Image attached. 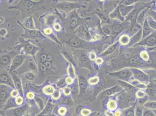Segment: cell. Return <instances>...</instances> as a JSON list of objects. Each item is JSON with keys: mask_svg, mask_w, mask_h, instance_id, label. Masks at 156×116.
I'll list each match as a JSON object with an SVG mask.
<instances>
[{"mask_svg": "<svg viewBox=\"0 0 156 116\" xmlns=\"http://www.w3.org/2000/svg\"><path fill=\"white\" fill-rule=\"evenodd\" d=\"M27 103H25L21 106L10 109L7 111V116H24L29 108Z\"/></svg>", "mask_w": 156, "mask_h": 116, "instance_id": "obj_1", "label": "cell"}, {"mask_svg": "<svg viewBox=\"0 0 156 116\" xmlns=\"http://www.w3.org/2000/svg\"><path fill=\"white\" fill-rule=\"evenodd\" d=\"M108 74L112 76L119 79L122 80L128 81L131 78L132 73L130 69L127 68L118 72L109 73Z\"/></svg>", "mask_w": 156, "mask_h": 116, "instance_id": "obj_2", "label": "cell"}, {"mask_svg": "<svg viewBox=\"0 0 156 116\" xmlns=\"http://www.w3.org/2000/svg\"><path fill=\"white\" fill-rule=\"evenodd\" d=\"M130 69L133 72L134 77L137 80L141 82H149V77L141 70L134 68H131Z\"/></svg>", "mask_w": 156, "mask_h": 116, "instance_id": "obj_3", "label": "cell"}, {"mask_svg": "<svg viewBox=\"0 0 156 116\" xmlns=\"http://www.w3.org/2000/svg\"><path fill=\"white\" fill-rule=\"evenodd\" d=\"M54 110V105L50 99L47 101L44 108L36 116H48L51 114Z\"/></svg>", "mask_w": 156, "mask_h": 116, "instance_id": "obj_4", "label": "cell"}, {"mask_svg": "<svg viewBox=\"0 0 156 116\" xmlns=\"http://www.w3.org/2000/svg\"><path fill=\"white\" fill-rule=\"evenodd\" d=\"M156 33L154 32L153 34L144 39L143 41L138 43L137 45H145L149 46H153L156 45Z\"/></svg>", "mask_w": 156, "mask_h": 116, "instance_id": "obj_5", "label": "cell"}, {"mask_svg": "<svg viewBox=\"0 0 156 116\" xmlns=\"http://www.w3.org/2000/svg\"><path fill=\"white\" fill-rule=\"evenodd\" d=\"M58 8L64 11H70L73 9L80 7V5L77 3L63 2L59 4L58 5Z\"/></svg>", "mask_w": 156, "mask_h": 116, "instance_id": "obj_6", "label": "cell"}, {"mask_svg": "<svg viewBox=\"0 0 156 116\" xmlns=\"http://www.w3.org/2000/svg\"><path fill=\"white\" fill-rule=\"evenodd\" d=\"M121 88H122L119 87V86H116L110 89L106 90L102 94L101 98L103 99L107 98L108 97H109L112 94L115 93L117 92H118V91H120Z\"/></svg>", "mask_w": 156, "mask_h": 116, "instance_id": "obj_7", "label": "cell"}, {"mask_svg": "<svg viewBox=\"0 0 156 116\" xmlns=\"http://www.w3.org/2000/svg\"><path fill=\"white\" fill-rule=\"evenodd\" d=\"M25 59V57L22 56H18L14 59L12 61V65L10 68V71L12 72V71L16 69L17 67L21 65L23 63Z\"/></svg>", "mask_w": 156, "mask_h": 116, "instance_id": "obj_8", "label": "cell"}, {"mask_svg": "<svg viewBox=\"0 0 156 116\" xmlns=\"http://www.w3.org/2000/svg\"><path fill=\"white\" fill-rule=\"evenodd\" d=\"M134 6H127L124 5H120L117 8L121 16L123 18L126 16L133 8Z\"/></svg>", "mask_w": 156, "mask_h": 116, "instance_id": "obj_9", "label": "cell"}, {"mask_svg": "<svg viewBox=\"0 0 156 116\" xmlns=\"http://www.w3.org/2000/svg\"><path fill=\"white\" fill-rule=\"evenodd\" d=\"M152 29L148 25L147 20H145L144 24H143V35H142V38L143 39L145 38L149 35L152 33Z\"/></svg>", "mask_w": 156, "mask_h": 116, "instance_id": "obj_10", "label": "cell"}, {"mask_svg": "<svg viewBox=\"0 0 156 116\" xmlns=\"http://www.w3.org/2000/svg\"><path fill=\"white\" fill-rule=\"evenodd\" d=\"M11 57L9 55H4L0 58V68L6 67L10 63Z\"/></svg>", "mask_w": 156, "mask_h": 116, "instance_id": "obj_11", "label": "cell"}, {"mask_svg": "<svg viewBox=\"0 0 156 116\" xmlns=\"http://www.w3.org/2000/svg\"><path fill=\"white\" fill-rule=\"evenodd\" d=\"M34 99L39 110L40 111H42L45 105L44 104V101L40 96L36 94H35V96H34Z\"/></svg>", "mask_w": 156, "mask_h": 116, "instance_id": "obj_12", "label": "cell"}, {"mask_svg": "<svg viewBox=\"0 0 156 116\" xmlns=\"http://www.w3.org/2000/svg\"><path fill=\"white\" fill-rule=\"evenodd\" d=\"M142 35V29L141 28L140 29V30L137 32V33H136L130 39L129 45L130 46L136 43L139 42L141 38Z\"/></svg>", "mask_w": 156, "mask_h": 116, "instance_id": "obj_13", "label": "cell"}, {"mask_svg": "<svg viewBox=\"0 0 156 116\" xmlns=\"http://www.w3.org/2000/svg\"><path fill=\"white\" fill-rule=\"evenodd\" d=\"M79 84L80 92L83 91L87 87V83L86 79L83 77H79Z\"/></svg>", "mask_w": 156, "mask_h": 116, "instance_id": "obj_14", "label": "cell"}, {"mask_svg": "<svg viewBox=\"0 0 156 116\" xmlns=\"http://www.w3.org/2000/svg\"><path fill=\"white\" fill-rule=\"evenodd\" d=\"M66 42L71 46L77 47L80 46L81 44V41L79 39L76 38L70 39Z\"/></svg>", "mask_w": 156, "mask_h": 116, "instance_id": "obj_15", "label": "cell"}, {"mask_svg": "<svg viewBox=\"0 0 156 116\" xmlns=\"http://www.w3.org/2000/svg\"><path fill=\"white\" fill-rule=\"evenodd\" d=\"M147 9H144L141 10V11L139 12V14L137 16L136 20L138 23L142 25L144 21V18H145V15L146 11Z\"/></svg>", "mask_w": 156, "mask_h": 116, "instance_id": "obj_16", "label": "cell"}, {"mask_svg": "<svg viewBox=\"0 0 156 116\" xmlns=\"http://www.w3.org/2000/svg\"><path fill=\"white\" fill-rule=\"evenodd\" d=\"M56 90L51 86H46L43 88V92L44 94L47 95H52Z\"/></svg>", "mask_w": 156, "mask_h": 116, "instance_id": "obj_17", "label": "cell"}, {"mask_svg": "<svg viewBox=\"0 0 156 116\" xmlns=\"http://www.w3.org/2000/svg\"><path fill=\"white\" fill-rule=\"evenodd\" d=\"M18 107L15 103V98L11 97L8 100L7 104H6V108L10 109L12 108H16Z\"/></svg>", "mask_w": 156, "mask_h": 116, "instance_id": "obj_18", "label": "cell"}, {"mask_svg": "<svg viewBox=\"0 0 156 116\" xmlns=\"http://www.w3.org/2000/svg\"><path fill=\"white\" fill-rule=\"evenodd\" d=\"M137 12H136V10H134L129 14L127 18V20L131 21L132 23H135L137 18Z\"/></svg>", "mask_w": 156, "mask_h": 116, "instance_id": "obj_19", "label": "cell"}, {"mask_svg": "<svg viewBox=\"0 0 156 116\" xmlns=\"http://www.w3.org/2000/svg\"><path fill=\"white\" fill-rule=\"evenodd\" d=\"M118 44V43L116 42L111 45V46H110L105 52H104L102 54H101V55L103 56L106 55L108 54L112 53L116 48Z\"/></svg>", "mask_w": 156, "mask_h": 116, "instance_id": "obj_20", "label": "cell"}, {"mask_svg": "<svg viewBox=\"0 0 156 116\" xmlns=\"http://www.w3.org/2000/svg\"><path fill=\"white\" fill-rule=\"evenodd\" d=\"M130 83L133 86L139 89H146V86L137 80H133L130 82Z\"/></svg>", "mask_w": 156, "mask_h": 116, "instance_id": "obj_21", "label": "cell"}, {"mask_svg": "<svg viewBox=\"0 0 156 116\" xmlns=\"http://www.w3.org/2000/svg\"><path fill=\"white\" fill-rule=\"evenodd\" d=\"M117 106V103L116 101L114 100H110L107 103V107L110 111H114L116 109Z\"/></svg>", "mask_w": 156, "mask_h": 116, "instance_id": "obj_22", "label": "cell"}, {"mask_svg": "<svg viewBox=\"0 0 156 116\" xmlns=\"http://www.w3.org/2000/svg\"><path fill=\"white\" fill-rule=\"evenodd\" d=\"M143 106L149 109H156V101H147L143 105Z\"/></svg>", "mask_w": 156, "mask_h": 116, "instance_id": "obj_23", "label": "cell"}, {"mask_svg": "<svg viewBox=\"0 0 156 116\" xmlns=\"http://www.w3.org/2000/svg\"><path fill=\"white\" fill-rule=\"evenodd\" d=\"M134 107L125 109L123 111L124 116H135Z\"/></svg>", "mask_w": 156, "mask_h": 116, "instance_id": "obj_24", "label": "cell"}, {"mask_svg": "<svg viewBox=\"0 0 156 116\" xmlns=\"http://www.w3.org/2000/svg\"><path fill=\"white\" fill-rule=\"evenodd\" d=\"M58 113L56 115L58 116H65L67 113V109L64 106H61L57 109Z\"/></svg>", "mask_w": 156, "mask_h": 116, "instance_id": "obj_25", "label": "cell"}, {"mask_svg": "<svg viewBox=\"0 0 156 116\" xmlns=\"http://www.w3.org/2000/svg\"><path fill=\"white\" fill-rule=\"evenodd\" d=\"M130 62L131 64L133 65H141L142 64L141 61L137 56L132 58L130 60Z\"/></svg>", "mask_w": 156, "mask_h": 116, "instance_id": "obj_26", "label": "cell"}, {"mask_svg": "<svg viewBox=\"0 0 156 116\" xmlns=\"http://www.w3.org/2000/svg\"><path fill=\"white\" fill-rule=\"evenodd\" d=\"M15 101L16 105H17V106L18 107L22 105L25 103L24 102V97L20 95L18 96L16 98H15Z\"/></svg>", "mask_w": 156, "mask_h": 116, "instance_id": "obj_27", "label": "cell"}, {"mask_svg": "<svg viewBox=\"0 0 156 116\" xmlns=\"http://www.w3.org/2000/svg\"><path fill=\"white\" fill-rule=\"evenodd\" d=\"M143 116H156V115L151 109L146 108L143 111Z\"/></svg>", "mask_w": 156, "mask_h": 116, "instance_id": "obj_28", "label": "cell"}, {"mask_svg": "<svg viewBox=\"0 0 156 116\" xmlns=\"http://www.w3.org/2000/svg\"><path fill=\"white\" fill-rule=\"evenodd\" d=\"M146 92L149 95L152 96L154 93V88L151 84H150L148 85L146 88Z\"/></svg>", "mask_w": 156, "mask_h": 116, "instance_id": "obj_29", "label": "cell"}, {"mask_svg": "<svg viewBox=\"0 0 156 116\" xmlns=\"http://www.w3.org/2000/svg\"><path fill=\"white\" fill-rule=\"evenodd\" d=\"M119 82L121 84V85H122V86L124 88H125L127 89L131 90V91H132L133 90L134 91L135 88H134V86H133L131 84H129L128 83H127L125 82H124V81H119Z\"/></svg>", "mask_w": 156, "mask_h": 116, "instance_id": "obj_30", "label": "cell"}, {"mask_svg": "<svg viewBox=\"0 0 156 116\" xmlns=\"http://www.w3.org/2000/svg\"><path fill=\"white\" fill-rule=\"evenodd\" d=\"M24 77H25V78L26 79L30 81L34 80L35 78V75L33 73L31 72L27 73V74H25Z\"/></svg>", "mask_w": 156, "mask_h": 116, "instance_id": "obj_31", "label": "cell"}, {"mask_svg": "<svg viewBox=\"0 0 156 116\" xmlns=\"http://www.w3.org/2000/svg\"><path fill=\"white\" fill-rule=\"evenodd\" d=\"M63 93H62V95L65 96H68L71 95L72 94L71 88L69 87H65L63 89Z\"/></svg>", "mask_w": 156, "mask_h": 116, "instance_id": "obj_32", "label": "cell"}, {"mask_svg": "<svg viewBox=\"0 0 156 116\" xmlns=\"http://www.w3.org/2000/svg\"><path fill=\"white\" fill-rule=\"evenodd\" d=\"M147 22H148V25L151 28H153L154 29H156V22L155 21H154L152 18H149L148 19V21H147Z\"/></svg>", "mask_w": 156, "mask_h": 116, "instance_id": "obj_33", "label": "cell"}, {"mask_svg": "<svg viewBox=\"0 0 156 116\" xmlns=\"http://www.w3.org/2000/svg\"><path fill=\"white\" fill-rule=\"evenodd\" d=\"M99 81V79L97 77H92L89 80V82L91 85H95L97 84Z\"/></svg>", "mask_w": 156, "mask_h": 116, "instance_id": "obj_34", "label": "cell"}, {"mask_svg": "<svg viewBox=\"0 0 156 116\" xmlns=\"http://www.w3.org/2000/svg\"><path fill=\"white\" fill-rule=\"evenodd\" d=\"M61 95V94L60 91L56 90L54 92L51 96H52V98L55 100H58L60 99Z\"/></svg>", "mask_w": 156, "mask_h": 116, "instance_id": "obj_35", "label": "cell"}, {"mask_svg": "<svg viewBox=\"0 0 156 116\" xmlns=\"http://www.w3.org/2000/svg\"><path fill=\"white\" fill-rule=\"evenodd\" d=\"M120 41L123 44L126 45L129 42V39L128 36L124 35L121 37Z\"/></svg>", "mask_w": 156, "mask_h": 116, "instance_id": "obj_36", "label": "cell"}, {"mask_svg": "<svg viewBox=\"0 0 156 116\" xmlns=\"http://www.w3.org/2000/svg\"><path fill=\"white\" fill-rule=\"evenodd\" d=\"M113 30L114 33H118L122 30V27L120 25H114L113 26Z\"/></svg>", "mask_w": 156, "mask_h": 116, "instance_id": "obj_37", "label": "cell"}, {"mask_svg": "<svg viewBox=\"0 0 156 116\" xmlns=\"http://www.w3.org/2000/svg\"><path fill=\"white\" fill-rule=\"evenodd\" d=\"M149 99V96L148 95H146L144 97L141 98H139L138 99V102L140 104H143L148 101Z\"/></svg>", "mask_w": 156, "mask_h": 116, "instance_id": "obj_38", "label": "cell"}, {"mask_svg": "<svg viewBox=\"0 0 156 116\" xmlns=\"http://www.w3.org/2000/svg\"><path fill=\"white\" fill-rule=\"evenodd\" d=\"M91 111L89 109L83 108L81 111V114L83 116H88L91 114Z\"/></svg>", "mask_w": 156, "mask_h": 116, "instance_id": "obj_39", "label": "cell"}, {"mask_svg": "<svg viewBox=\"0 0 156 116\" xmlns=\"http://www.w3.org/2000/svg\"><path fill=\"white\" fill-rule=\"evenodd\" d=\"M143 111L142 108L137 107L135 111V116H143Z\"/></svg>", "mask_w": 156, "mask_h": 116, "instance_id": "obj_40", "label": "cell"}, {"mask_svg": "<svg viewBox=\"0 0 156 116\" xmlns=\"http://www.w3.org/2000/svg\"><path fill=\"white\" fill-rule=\"evenodd\" d=\"M146 95V94L144 92L141 91H137L136 93V97L139 99L144 97Z\"/></svg>", "mask_w": 156, "mask_h": 116, "instance_id": "obj_41", "label": "cell"}, {"mask_svg": "<svg viewBox=\"0 0 156 116\" xmlns=\"http://www.w3.org/2000/svg\"><path fill=\"white\" fill-rule=\"evenodd\" d=\"M30 35L32 37H37L40 36L41 33L40 32L37 31H30Z\"/></svg>", "mask_w": 156, "mask_h": 116, "instance_id": "obj_42", "label": "cell"}, {"mask_svg": "<svg viewBox=\"0 0 156 116\" xmlns=\"http://www.w3.org/2000/svg\"><path fill=\"white\" fill-rule=\"evenodd\" d=\"M78 22L77 18L76 17H73L71 18V20H70V23L72 27H74L76 25H77Z\"/></svg>", "mask_w": 156, "mask_h": 116, "instance_id": "obj_43", "label": "cell"}, {"mask_svg": "<svg viewBox=\"0 0 156 116\" xmlns=\"http://www.w3.org/2000/svg\"><path fill=\"white\" fill-rule=\"evenodd\" d=\"M63 54V55H64L66 58L68 60L71 62H72V63L73 62V57H72V56L71 55V54H70L69 53H66V52H65V53L64 52Z\"/></svg>", "mask_w": 156, "mask_h": 116, "instance_id": "obj_44", "label": "cell"}, {"mask_svg": "<svg viewBox=\"0 0 156 116\" xmlns=\"http://www.w3.org/2000/svg\"><path fill=\"white\" fill-rule=\"evenodd\" d=\"M26 26L27 27H29L30 28H33V23L32 22V20L31 19H29L28 20L27 22H26Z\"/></svg>", "mask_w": 156, "mask_h": 116, "instance_id": "obj_45", "label": "cell"}, {"mask_svg": "<svg viewBox=\"0 0 156 116\" xmlns=\"http://www.w3.org/2000/svg\"><path fill=\"white\" fill-rule=\"evenodd\" d=\"M82 62V63L84 64H86L88 63L89 62V59L88 58L86 57L85 55H82V56L81 59Z\"/></svg>", "mask_w": 156, "mask_h": 116, "instance_id": "obj_46", "label": "cell"}, {"mask_svg": "<svg viewBox=\"0 0 156 116\" xmlns=\"http://www.w3.org/2000/svg\"><path fill=\"white\" fill-rule=\"evenodd\" d=\"M65 82L69 85L72 84L73 82V80L72 78L71 77H68L65 80Z\"/></svg>", "mask_w": 156, "mask_h": 116, "instance_id": "obj_47", "label": "cell"}, {"mask_svg": "<svg viewBox=\"0 0 156 116\" xmlns=\"http://www.w3.org/2000/svg\"><path fill=\"white\" fill-rule=\"evenodd\" d=\"M103 31L106 35H110L111 33V31L109 28L107 27H104L103 28Z\"/></svg>", "mask_w": 156, "mask_h": 116, "instance_id": "obj_48", "label": "cell"}, {"mask_svg": "<svg viewBox=\"0 0 156 116\" xmlns=\"http://www.w3.org/2000/svg\"><path fill=\"white\" fill-rule=\"evenodd\" d=\"M105 115L106 116H114V114L110 110H107L105 112Z\"/></svg>", "mask_w": 156, "mask_h": 116, "instance_id": "obj_49", "label": "cell"}, {"mask_svg": "<svg viewBox=\"0 0 156 116\" xmlns=\"http://www.w3.org/2000/svg\"><path fill=\"white\" fill-rule=\"evenodd\" d=\"M122 111L120 109H117L114 113V116H120L122 114Z\"/></svg>", "mask_w": 156, "mask_h": 116, "instance_id": "obj_50", "label": "cell"}, {"mask_svg": "<svg viewBox=\"0 0 156 116\" xmlns=\"http://www.w3.org/2000/svg\"><path fill=\"white\" fill-rule=\"evenodd\" d=\"M93 59H94L96 58V55H95L94 54H91V58L92 59H93Z\"/></svg>", "mask_w": 156, "mask_h": 116, "instance_id": "obj_51", "label": "cell"}]
</instances>
